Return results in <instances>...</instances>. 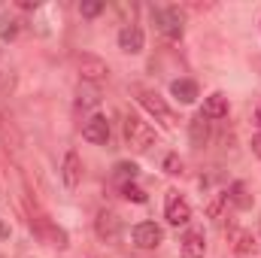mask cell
I'll list each match as a JSON object with an SVG mask.
<instances>
[{
	"mask_svg": "<svg viewBox=\"0 0 261 258\" xmlns=\"http://www.w3.org/2000/svg\"><path fill=\"white\" fill-rule=\"evenodd\" d=\"M155 131L149 122H143L140 116H125V143H128L130 152L137 155H146L152 146H155Z\"/></svg>",
	"mask_w": 261,
	"mask_h": 258,
	"instance_id": "6da1fadb",
	"label": "cell"
},
{
	"mask_svg": "<svg viewBox=\"0 0 261 258\" xmlns=\"http://www.w3.org/2000/svg\"><path fill=\"white\" fill-rule=\"evenodd\" d=\"M152 18H155V28H158L167 40H182L186 21H182L179 6H155V9H152Z\"/></svg>",
	"mask_w": 261,
	"mask_h": 258,
	"instance_id": "7a4b0ae2",
	"label": "cell"
},
{
	"mask_svg": "<svg viewBox=\"0 0 261 258\" xmlns=\"http://www.w3.org/2000/svg\"><path fill=\"white\" fill-rule=\"evenodd\" d=\"M137 100H140V107L149 113V116H155L161 125H167V128H173L176 125V116H173V110L164 104V97H158L155 91H149V88H137Z\"/></svg>",
	"mask_w": 261,
	"mask_h": 258,
	"instance_id": "3957f363",
	"label": "cell"
},
{
	"mask_svg": "<svg viewBox=\"0 0 261 258\" xmlns=\"http://www.w3.org/2000/svg\"><path fill=\"white\" fill-rule=\"evenodd\" d=\"M76 70H79L82 82H91V85H97V82H103V79L110 76L107 61H103V58H97V55H91V52L76 55Z\"/></svg>",
	"mask_w": 261,
	"mask_h": 258,
	"instance_id": "277c9868",
	"label": "cell"
},
{
	"mask_svg": "<svg viewBox=\"0 0 261 258\" xmlns=\"http://www.w3.org/2000/svg\"><path fill=\"white\" fill-rule=\"evenodd\" d=\"M130 237H134V246H140V249H158L164 243V228L155 222H140V225H134Z\"/></svg>",
	"mask_w": 261,
	"mask_h": 258,
	"instance_id": "5b68a950",
	"label": "cell"
},
{
	"mask_svg": "<svg viewBox=\"0 0 261 258\" xmlns=\"http://www.w3.org/2000/svg\"><path fill=\"white\" fill-rule=\"evenodd\" d=\"M164 219L170 222V225H189V219H192V207H189V200L182 197L179 192H167V203H164Z\"/></svg>",
	"mask_w": 261,
	"mask_h": 258,
	"instance_id": "8992f818",
	"label": "cell"
},
{
	"mask_svg": "<svg viewBox=\"0 0 261 258\" xmlns=\"http://www.w3.org/2000/svg\"><path fill=\"white\" fill-rule=\"evenodd\" d=\"M94 231L103 243H116L119 234H122V219L113 213V210H100L97 219H94Z\"/></svg>",
	"mask_w": 261,
	"mask_h": 258,
	"instance_id": "52a82bcc",
	"label": "cell"
},
{
	"mask_svg": "<svg viewBox=\"0 0 261 258\" xmlns=\"http://www.w3.org/2000/svg\"><path fill=\"white\" fill-rule=\"evenodd\" d=\"M143 46H146V34H143L140 24H125V28L119 31V49H122L125 55H140Z\"/></svg>",
	"mask_w": 261,
	"mask_h": 258,
	"instance_id": "ba28073f",
	"label": "cell"
},
{
	"mask_svg": "<svg viewBox=\"0 0 261 258\" xmlns=\"http://www.w3.org/2000/svg\"><path fill=\"white\" fill-rule=\"evenodd\" d=\"M82 137H85L88 143H94V146L110 143V122H107V116H91V119L82 125Z\"/></svg>",
	"mask_w": 261,
	"mask_h": 258,
	"instance_id": "9c48e42d",
	"label": "cell"
},
{
	"mask_svg": "<svg viewBox=\"0 0 261 258\" xmlns=\"http://www.w3.org/2000/svg\"><path fill=\"white\" fill-rule=\"evenodd\" d=\"M61 179H64L67 189H76L82 183V158H79L76 149H70L64 155V161H61Z\"/></svg>",
	"mask_w": 261,
	"mask_h": 258,
	"instance_id": "30bf717a",
	"label": "cell"
},
{
	"mask_svg": "<svg viewBox=\"0 0 261 258\" xmlns=\"http://www.w3.org/2000/svg\"><path fill=\"white\" fill-rule=\"evenodd\" d=\"M203 252H206L203 231H186V237L179 240V255L182 258H203Z\"/></svg>",
	"mask_w": 261,
	"mask_h": 258,
	"instance_id": "8fae6325",
	"label": "cell"
},
{
	"mask_svg": "<svg viewBox=\"0 0 261 258\" xmlns=\"http://www.w3.org/2000/svg\"><path fill=\"white\" fill-rule=\"evenodd\" d=\"M200 116L203 119H210V122H219V119H228V97L225 94H210L206 100H203V110H200Z\"/></svg>",
	"mask_w": 261,
	"mask_h": 258,
	"instance_id": "7c38bea8",
	"label": "cell"
},
{
	"mask_svg": "<svg viewBox=\"0 0 261 258\" xmlns=\"http://www.w3.org/2000/svg\"><path fill=\"white\" fill-rule=\"evenodd\" d=\"M231 246L240 258H252L255 249H258V243H255V237L249 231H231Z\"/></svg>",
	"mask_w": 261,
	"mask_h": 258,
	"instance_id": "4fadbf2b",
	"label": "cell"
},
{
	"mask_svg": "<svg viewBox=\"0 0 261 258\" xmlns=\"http://www.w3.org/2000/svg\"><path fill=\"white\" fill-rule=\"evenodd\" d=\"M170 94L179 104H195L197 100V82L195 79H173L170 82Z\"/></svg>",
	"mask_w": 261,
	"mask_h": 258,
	"instance_id": "5bb4252c",
	"label": "cell"
},
{
	"mask_svg": "<svg viewBox=\"0 0 261 258\" xmlns=\"http://www.w3.org/2000/svg\"><path fill=\"white\" fill-rule=\"evenodd\" d=\"M189 137H192V146H195V149L206 146V143H210V119H203V116L197 113L195 119L189 122Z\"/></svg>",
	"mask_w": 261,
	"mask_h": 258,
	"instance_id": "9a60e30c",
	"label": "cell"
},
{
	"mask_svg": "<svg viewBox=\"0 0 261 258\" xmlns=\"http://www.w3.org/2000/svg\"><path fill=\"white\" fill-rule=\"evenodd\" d=\"M97 104H100V88L91 85V82H82L79 91H76V107H79V110H91V107H97Z\"/></svg>",
	"mask_w": 261,
	"mask_h": 258,
	"instance_id": "2e32d148",
	"label": "cell"
},
{
	"mask_svg": "<svg viewBox=\"0 0 261 258\" xmlns=\"http://www.w3.org/2000/svg\"><path fill=\"white\" fill-rule=\"evenodd\" d=\"M225 194H228V203H234L237 210H249L252 207V194H249V189L243 183H234Z\"/></svg>",
	"mask_w": 261,
	"mask_h": 258,
	"instance_id": "e0dca14e",
	"label": "cell"
},
{
	"mask_svg": "<svg viewBox=\"0 0 261 258\" xmlns=\"http://www.w3.org/2000/svg\"><path fill=\"white\" fill-rule=\"evenodd\" d=\"M113 176H116L122 186H128V183H134V179L140 176V167H137V164H130V161H119V164L113 167Z\"/></svg>",
	"mask_w": 261,
	"mask_h": 258,
	"instance_id": "ac0fdd59",
	"label": "cell"
},
{
	"mask_svg": "<svg viewBox=\"0 0 261 258\" xmlns=\"http://www.w3.org/2000/svg\"><path fill=\"white\" fill-rule=\"evenodd\" d=\"M0 37H3V40H15V37H18V21L9 18V15H3V18H0Z\"/></svg>",
	"mask_w": 261,
	"mask_h": 258,
	"instance_id": "d6986e66",
	"label": "cell"
},
{
	"mask_svg": "<svg viewBox=\"0 0 261 258\" xmlns=\"http://www.w3.org/2000/svg\"><path fill=\"white\" fill-rule=\"evenodd\" d=\"M122 197H125V200H134V203H146V192H143L140 186H134V183L122 186Z\"/></svg>",
	"mask_w": 261,
	"mask_h": 258,
	"instance_id": "ffe728a7",
	"label": "cell"
},
{
	"mask_svg": "<svg viewBox=\"0 0 261 258\" xmlns=\"http://www.w3.org/2000/svg\"><path fill=\"white\" fill-rule=\"evenodd\" d=\"M225 203H228V194H216V197H213V200L206 203V216H210V219H219V216H222V207H225Z\"/></svg>",
	"mask_w": 261,
	"mask_h": 258,
	"instance_id": "44dd1931",
	"label": "cell"
},
{
	"mask_svg": "<svg viewBox=\"0 0 261 258\" xmlns=\"http://www.w3.org/2000/svg\"><path fill=\"white\" fill-rule=\"evenodd\" d=\"M79 12H82L85 18H94V15H100V12H103V3H94V0L79 3Z\"/></svg>",
	"mask_w": 261,
	"mask_h": 258,
	"instance_id": "7402d4cb",
	"label": "cell"
},
{
	"mask_svg": "<svg viewBox=\"0 0 261 258\" xmlns=\"http://www.w3.org/2000/svg\"><path fill=\"white\" fill-rule=\"evenodd\" d=\"M164 170H167L170 176L182 173V161H179V155H167V158H164Z\"/></svg>",
	"mask_w": 261,
	"mask_h": 258,
	"instance_id": "603a6c76",
	"label": "cell"
},
{
	"mask_svg": "<svg viewBox=\"0 0 261 258\" xmlns=\"http://www.w3.org/2000/svg\"><path fill=\"white\" fill-rule=\"evenodd\" d=\"M252 152L261 158V134H255V137H252Z\"/></svg>",
	"mask_w": 261,
	"mask_h": 258,
	"instance_id": "cb8c5ba5",
	"label": "cell"
},
{
	"mask_svg": "<svg viewBox=\"0 0 261 258\" xmlns=\"http://www.w3.org/2000/svg\"><path fill=\"white\" fill-rule=\"evenodd\" d=\"M18 6L21 9H37V3H31V0H18Z\"/></svg>",
	"mask_w": 261,
	"mask_h": 258,
	"instance_id": "d4e9b609",
	"label": "cell"
},
{
	"mask_svg": "<svg viewBox=\"0 0 261 258\" xmlns=\"http://www.w3.org/2000/svg\"><path fill=\"white\" fill-rule=\"evenodd\" d=\"M0 237H9V228H6L3 222H0Z\"/></svg>",
	"mask_w": 261,
	"mask_h": 258,
	"instance_id": "484cf974",
	"label": "cell"
},
{
	"mask_svg": "<svg viewBox=\"0 0 261 258\" xmlns=\"http://www.w3.org/2000/svg\"><path fill=\"white\" fill-rule=\"evenodd\" d=\"M255 122H258V125H261V107H258V110H255Z\"/></svg>",
	"mask_w": 261,
	"mask_h": 258,
	"instance_id": "4316f807",
	"label": "cell"
}]
</instances>
